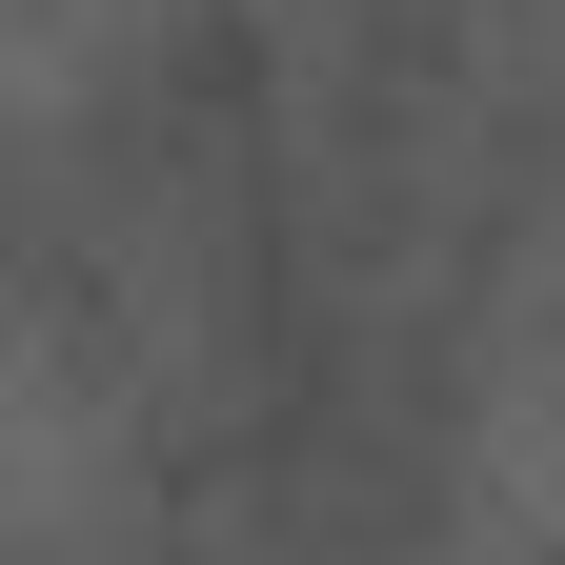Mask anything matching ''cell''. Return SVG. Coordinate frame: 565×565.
Here are the masks:
<instances>
[{"instance_id":"1","label":"cell","mask_w":565,"mask_h":565,"mask_svg":"<svg viewBox=\"0 0 565 565\" xmlns=\"http://www.w3.org/2000/svg\"><path fill=\"white\" fill-rule=\"evenodd\" d=\"M465 525L565 545V202L525 223L505 303H484V343H465Z\"/></svg>"}]
</instances>
